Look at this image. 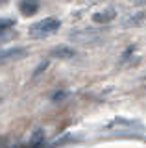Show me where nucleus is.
<instances>
[{"label":"nucleus","instance_id":"1","mask_svg":"<svg viewBox=\"0 0 146 148\" xmlns=\"http://www.w3.org/2000/svg\"><path fill=\"white\" fill-rule=\"evenodd\" d=\"M59 26H61V22L57 18L46 17V18H43V21L30 26V35L31 37H46L50 34H54L56 30H59Z\"/></svg>","mask_w":146,"mask_h":148},{"label":"nucleus","instance_id":"2","mask_svg":"<svg viewBox=\"0 0 146 148\" xmlns=\"http://www.w3.org/2000/svg\"><path fill=\"white\" fill-rule=\"evenodd\" d=\"M98 39H100V32L93 30V28H85V30L72 32L70 34V41L78 43V45H91V43H96Z\"/></svg>","mask_w":146,"mask_h":148},{"label":"nucleus","instance_id":"3","mask_svg":"<svg viewBox=\"0 0 146 148\" xmlns=\"http://www.w3.org/2000/svg\"><path fill=\"white\" fill-rule=\"evenodd\" d=\"M24 54H26V50L20 48V46H15V48H4V50H0V65L15 61V59L22 58Z\"/></svg>","mask_w":146,"mask_h":148},{"label":"nucleus","instance_id":"4","mask_svg":"<svg viewBox=\"0 0 146 148\" xmlns=\"http://www.w3.org/2000/svg\"><path fill=\"white\" fill-rule=\"evenodd\" d=\"M19 9H20L22 15L31 17V15H35V13L39 11V0H20Z\"/></svg>","mask_w":146,"mask_h":148},{"label":"nucleus","instance_id":"5","mask_svg":"<svg viewBox=\"0 0 146 148\" xmlns=\"http://www.w3.org/2000/svg\"><path fill=\"white\" fill-rule=\"evenodd\" d=\"M115 9L113 8H107V9H104V11H98V13H94L93 15V21L94 22H98V24H106V22H109L111 18H115Z\"/></svg>","mask_w":146,"mask_h":148},{"label":"nucleus","instance_id":"6","mask_svg":"<svg viewBox=\"0 0 146 148\" xmlns=\"http://www.w3.org/2000/svg\"><path fill=\"white\" fill-rule=\"evenodd\" d=\"M52 56L54 58H72V56H74V50L67 48V46H57V48L52 50Z\"/></svg>","mask_w":146,"mask_h":148},{"label":"nucleus","instance_id":"7","mask_svg":"<svg viewBox=\"0 0 146 148\" xmlns=\"http://www.w3.org/2000/svg\"><path fill=\"white\" fill-rule=\"evenodd\" d=\"M144 21V13H135L131 17H126V21L122 22V26H137Z\"/></svg>","mask_w":146,"mask_h":148},{"label":"nucleus","instance_id":"8","mask_svg":"<svg viewBox=\"0 0 146 148\" xmlns=\"http://www.w3.org/2000/svg\"><path fill=\"white\" fill-rule=\"evenodd\" d=\"M131 4H135V6H139V4H146V0H130Z\"/></svg>","mask_w":146,"mask_h":148},{"label":"nucleus","instance_id":"9","mask_svg":"<svg viewBox=\"0 0 146 148\" xmlns=\"http://www.w3.org/2000/svg\"><path fill=\"white\" fill-rule=\"evenodd\" d=\"M4 4H8V0H0V6H4Z\"/></svg>","mask_w":146,"mask_h":148}]
</instances>
